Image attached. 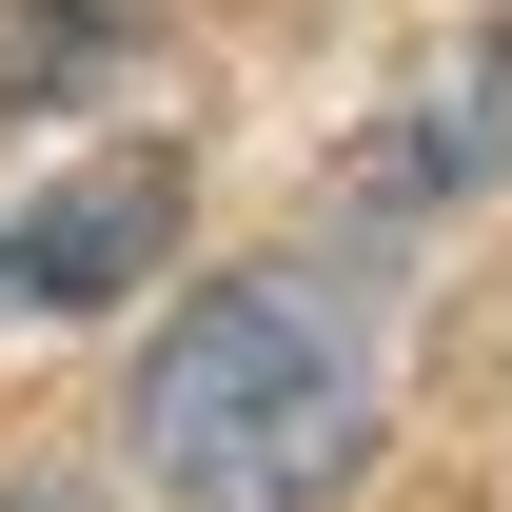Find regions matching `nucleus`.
I'll use <instances>...</instances> for the list:
<instances>
[{
	"label": "nucleus",
	"instance_id": "20e7f679",
	"mask_svg": "<svg viewBox=\"0 0 512 512\" xmlns=\"http://www.w3.org/2000/svg\"><path fill=\"white\" fill-rule=\"evenodd\" d=\"M119 60V0H0V99H79Z\"/></svg>",
	"mask_w": 512,
	"mask_h": 512
},
{
	"label": "nucleus",
	"instance_id": "f03ea898",
	"mask_svg": "<svg viewBox=\"0 0 512 512\" xmlns=\"http://www.w3.org/2000/svg\"><path fill=\"white\" fill-rule=\"evenodd\" d=\"M158 237H178V158H79V178L0 197V296L99 316L119 276H158Z\"/></svg>",
	"mask_w": 512,
	"mask_h": 512
},
{
	"label": "nucleus",
	"instance_id": "f257e3e1",
	"mask_svg": "<svg viewBox=\"0 0 512 512\" xmlns=\"http://www.w3.org/2000/svg\"><path fill=\"white\" fill-rule=\"evenodd\" d=\"M394 394L335 276H217L158 355H138V473L178 512H335L375 473Z\"/></svg>",
	"mask_w": 512,
	"mask_h": 512
},
{
	"label": "nucleus",
	"instance_id": "7ed1b4c3",
	"mask_svg": "<svg viewBox=\"0 0 512 512\" xmlns=\"http://www.w3.org/2000/svg\"><path fill=\"white\" fill-rule=\"evenodd\" d=\"M493 158H512V20H473V40H453V60L414 79L375 138H355V217H414V197L453 217Z\"/></svg>",
	"mask_w": 512,
	"mask_h": 512
}]
</instances>
